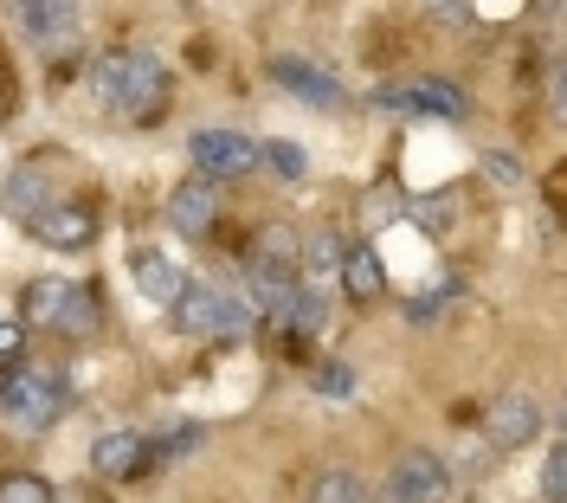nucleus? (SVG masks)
Instances as JSON below:
<instances>
[{"mask_svg": "<svg viewBox=\"0 0 567 503\" xmlns=\"http://www.w3.org/2000/svg\"><path fill=\"white\" fill-rule=\"evenodd\" d=\"M91 91L116 116L148 123L155 110L168 104V65L155 52H110V59H97V72H91Z\"/></svg>", "mask_w": 567, "mask_h": 503, "instance_id": "f257e3e1", "label": "nucleus"}, {"mask_svg": "<svg viewBox=\"0 0 567 503\" xmlns=\"http://www.w3.org/2000/svg\"><path fill=\"white\" fill-rule=\"evenodd\" d=\"M65 374L59 368H33V361H20V368H7L0 374V413H7V427H20V432H39V427H52L59 413H65Z\"/></svg>", "mask_w": 567, "mask_h": 503, "instance_id": "f03ea898", "label": "nucleus"}, {"mask_svg": "<svg viewBox=\"0 0 567 503\" xmlns=\"http://www.w3.org/2000/svg\"><path fill=\"white\" fill-rule=\"evenodd\" d=\"M477 432H484V445L503 459V452H523V445H535V439L548 432V413H542V400H535L529 388H503V394L484 407Z\"/></svg>", "mask_w": 567, "mask_h": 503, "instance_id": "7ed1b4c3", "label": "nucleus"}, {"mask_svg": "<svg viewBox=\"0 0 567 503\" xmlns=\"http://www.w3.org/2000/svg\"><path fill=\"white\" fill-rule=\"evenodd\" d=\"M175 324L187 329V336H239L251 317H246V304H239L226 285H213V278H187L181 297H175Z\"/></svg>", "mask_w": 567, "mask_h": 503, "instance_id": "20e7f679", "label": "nucleus"}, {"mask_svg": "<svg viewBox=\"0 0 567 503\" xmlns=\"http://www.w3.org/2000/svg\"><path fill=\"white\" fill-rule=\"evenodd\" d=\"M452 491H458V478H452V465L439 452H425V445H400L393 452V471H388L393 503H445Z\"/></svg>", "mask_w": 567, "mask_h": 503, "instance_id": "39448f33", "label": "nucleus"}, {"mask_svg": "<svg viewBox=\"0 0 567 503\" xmlns=\"http://www.w3.org/2000/svg\"><path fill=\"white\" fill-rule=\"evenodd\" d=\"M187 162H194V181H233V175H251L258 168V143L251 136H233V130H200L187 143Z\"/></svg>", "mask_w": 567, "mask_h": 503, "instance_id": "423d86ee", "label": "nucleus"}, {"mask_svg": "<svg viewBox=\"0 0 567 503\" xmlns=\"http://www.w3.org/2000/svg\"><path fill=\"white\" fill-rule=\"evenodd\" d=\"M265 72H271V84L290 91L297 104H317V110H342V104H349V91L322 72V65H310V59H271Z\"/></svg>", "mask_w": 567, "mask_h": 503, "instance_id": "0eeeda50", "label": "nucleus"}, {"mask_svg": "<svg viewBox=\"0 0 567 503\" xmlns=\"http://www.w3.org/2000/svg\"><path fill=\"white\" fill-rule=\"evenodd\" d=\"M27 226H33L39 246H52V252H84L97 239V219H91V207H78V201H52V207L33 214Z\"/></svg>", "mask_w": 567, "mask_h": 503, "instance_id": "6e6552de", "label": "nucleus"}, {"mask_svg": "<svg viewBox=\"0 0 567 503\" xmlns=\"http://www.w3.org/2000/svg\"><path fill=\"white\" fill-rule=\"evenodd\" d=\"M7 20L20 27L27 39H78V27H84V7L78 0H20V7H7Z\"/></svg>", "mask_w": 567, "mask_h": 503, "instance_id": "1a4fd4ad", "label": "nucleus"}, {"mask_svg": "<svg viewBox=\"0 0 567 503\" xmlns=\"http://www.w3.org/2000/svg\"><path fill=\"white\" fill-rule=\"evenodd\" d=\"M130 278H136V290L148 297V304H162V310H175L181 285H187V271H181L168 252H155V246H136V252H130Z\"/></svg>", "mask_w": 567, "mask_h": 503, "instance_id": "9d476101", "label": "nucleus"}, {"mask_svg": "<svg viewBox=\"0 0 567 503\" xmlns=\"http://www.w3.org/2000/svg\"><path fill=\"white\" fill-rule=\"evenodd\" d=\"M213 219H219V194H213L207 181H181L175 194H168V226H175L181 239H207Z\"/></svg>", "mask_w": 567, "mask_h": 503, "instance_id": "9b49d317", "label": "nucleus"}, {"mask_svg": "<svg viewBox=\"0 0 567 503\" xmlns=\"http://www.w3.org/2000/svg\"><path fill=\"white\" fill-rule=\"evenodd\" d=\"M374 104L381 110H406V116H445V123H458L464 116V91H452V84H400V91H381Z\"/></svg>", "mask_w": 567, "mask_h": 503, "instance_id": "f8f14e48", "label": "nucleus"}, {"mask_svg": "<svg viewBox=\"0 0 567 503\" xmlns=\"http://www.w3.org/2000/svg\"><path fill=\"white\" fill-rule=\"evenodd\" d=\"M148 465V452H142V432L116 427V432H97V445H91V471L110 478V484H123V478H136Z\"/></svg>", "mask_w": 567, "mask_h": 503, "instance_id": "ddd939ff", "label": "nucleus"}, {"mask_svg": "<svg viewBox=\"0 0 567 503\" xmlns=\"http://www.w3.org/2000/svg\"><path fill=\"white\" fill-rule=\"evenodd\" d=\"M52 207V175L39 168V162H20L13 175L0 181V214H13V219H33Z\"/></svg>", "mask_w": 567, "mask_h": 503, "instance_id": "4468645a", "label": "nucleus"}, {"mask_svg": "<svg viewBox=\"0 0 567 503\" xmlns=\"http://www.w3.org/2000/svg\"><path fill=\"white\" fill-rule=\"evenodd\" d=\"M71 290H78L71 278H33V285H27V297H20V329H59Z\"/></svg>", "mask_w": 567, "mask_h": 503, "instance_id": "2eb2a0df", "label": "nucleus"}, {"mask_svg": "<svg viewBox=\"0 0 567 503\" xmlns=\"http://www.w3.org/2000/svg\"><path fill=\"white\" fill-rule=\"evenodd\" d=\"M251 297L271 324H290V304H297V278L278 271V265H251Z\"/></svg>", "mask_w": 567, "mask_h": 503, "instance_id": "dca6fc26", "label": "nucleus"}, {"mask_svg": "<svg viewBox=\"0 0 567 503\" xmlns=\"http://www.w3.org/2000/svg\"><path fill=\"white\" fill-rule=\"evenodd\" d=\"M303 265H310V278H342V258H349V246L329 233V226H317L310 239H303V252H297Z\"/></svg>", "mask_w": 567, "mask_h": 503, "instance_id": "f3484780", "label": "nucleus"}, {"mask_svg": "<svg viewBox=\"0 0 567 503\" xmlns=\"http://www.w3.org/2000/svg\"><path fill=\"white\" fill-rule=\"evenodd\" d=\"M297 252H303L297 226H284V219L258 226V265H278V271H290V265H297Z\"/></svg>", "mask_w": 567, "mask_h": 503, "instance_id": "a211bd4d", "label": "nucleus"}, {"mask_svg": "<svg viewBox=\"0 0 567 503\" xmlns=\"http://www.w3.org/2000/svg\"><path fill=\"white\" fill-rule=\"evenodd\" d=\"M342 285H349L354 297H381V290H388V271H381V258H374V252L361 246V252L342 258Z\"/></svg>", "mask_w": 567, "mask_h": 503, "instance_id": "6ab92c4d", "label": "nucleus"}, {"mask_svg": "<svg viewBox=\"0 0 567 503\" xmlns=\"http://www.w3.org/2000/svg\"><path fill=\"white\" fill-rule=\"evenodd\" d=\"M310 503H368V484H361L354 471H317Z\"/></svg>", "mask_w": 567, "mask_h": 503, "instance_id": "aec40b11", "label": "nucleus"}, {"mask_svg": "<svg viewBox=\"0 0 567 503\" xmlns=\"http://www.w3.org/2000/svg\"><path fill=\"white\" fill-rule=\"evenodd\" d=\"M258 162H265L278 181H303L310 175V155H303L297 143H258Z\"/></svg>", "mask_w": 567, "mask_h": 503, "instance_id": "412c9836", "label": "nucleus"}, {"mask_svg": "<svg viewBox=\"0 0 567 503\" xmlns=\"http://www.w3.org/2000/svg\"><path fill=\"white\" fill-rule=\"evenodd\" d=\"M329 324V297H322V285H297V304H290V324L284 329H303V336H310V329H322Z\"/></svg>", "mask_w": 567, "mask_h": 503, "instance_id": "4be33fe9", "label": "nucleus"}, {"mask_svg": "<svg viewBox=\"0 0 567 503\" xmlns=\"http://www.w3.org/2000/svg\"><path fill=\"white\" fill-rule=\"evenodd\" d=\"M477 168H484V181H491L496 194H523V187H529V175H523V162H516V155H503V148H491V155H484Z\"/></svg>", "mask_w": 567, "mask_h": 503, "instance_id": "5701e85b", "label": "nucleus"}, {"mask_svg": "<svg viewBox=\"0 0 567 503\" xmlns=\"http://www.w3.org/2000/svg\"><path fill=\"white\" fill-rule=\"evenodd\" d=\"M452 219H458L452 194H425V201H413V226H425L432 239H445V233H452Z\"/></svg>", "mask_w": 567, "mask_h": 503, "instance_id": "b1692460", "label": "nucleus"}, {"mask_svg": "<svg viewBox=\"0 0 567 503\" xmlns=\"http://www.w3.org/2000/svg\"><path fill=\"white\" fill-rule=\"evenodd\" d=\"M0 503H52V484L39 471H7L0 478Z\"/></svg>", "mask_w": 567, "mask_h": 503, "instance_id": "393cba45", "label": "nucleus"}, {"mask_svg": "<svg viewBox=\"0 0 567 503\" xmlns=\"http://www.w3.org/2000/svg\"><path fill=\"white\" fill-rule=\"evenodd\" d=\"M567 497V445H548L542 459V503H561Z\"/></svg>", "mask_w": 567, "mask_h": 503, "instance_id": "a878e982", "label": "nucleus"}, {"mask_svg": "<svg viewBox=\"0 0 567 503\" xmlns=\"http://www.w3.org/2000/svg\"><path fill=\"white\" fill-rule=\"evenodd\" d=\"M59 329H65V336H91V329H97V304H91V290H71Z\"/></svg>", "mask_w": 567, "mask_h": 503, "instance_id": "bb28decb", "label": "nucleus"}, {"mask_svg": "<svg viewBox=\"0 0 567 503\" xmlns=\"http://www.w3.org/2000/svg\"><path fill=\"white\" fill-rule=\"evenodd\" d=\"M491 465H496V452L484 445V432H464V439H458V471H464V478H484Z\"/></svg>", "mask_w": 567, "mask_h": 503, "instance_id": "cd10ccee", "label": "nucleus"}, {"mask_svg": "<svg viewBox=\"0 0 567 503\" xmlns=\"http://www.w3.org/2000/svg\"><path fill=\"white\" fill-rule=\"evenodd\" d=\"M317 394H329V400H349V394H354V374L342 368V361H322V368H317Z\"/></svg>", "mask_w": 567, "mask_h": 503, "instance_id": "c85d7f7f", "label": "nucleus"}, {"mask_svg": "<svg viewBox=\"0 0 567 503\" xmlns=\"http://www.w3.org/2000/svg\"><path fill=\"white\" fill-rule=\"evenodd\" d=\"M20 349H27V329H20V317H13V324H0V356L13 361Z\"/></svg>", "mask_w": 567, "mask_h": 503, "instance_id": "c756f323", "label": "nucleus"}, {"mask_svg": "<svg viewBox=\"0 0 567 503\" xmlns=\"http://www.w3.org/2000/svg\"><path fill=\"white\" fill-rule=\"evenodd\" d=\"M432 317H439V304H432V297H413V304H406V324H432Z\"/></svg>", "mask_w": 567, "mask_h": 503, "instance_id": "7c9ffc66", "label": "nucleus"}, {"mask_svg": "<svg viewBox=\"0 0 567 503\" xmlns=\"http://www.w3.org/2000/svg\"><path fill=\"white\" fill-rule=\"evenodd\" d=\"M535 503H542V497H535Z\"/></svg>", "mask_w": 567, "mask_h": 503, "instance_id": "2f4dec72", "label": "nucleus"}]
</instances>
